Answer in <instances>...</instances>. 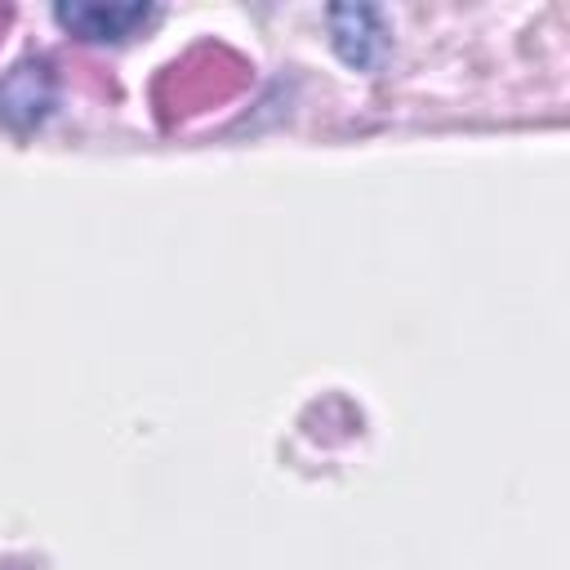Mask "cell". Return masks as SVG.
I'll use <instances>...</instances> for the list:
<instances>
[{"label": "cell", "mask_w": 570, "mask_h": 570, "mask_svg": "<svg viewBox=\"0 0 570 570\" xmlns=\"http://www.w3.org/2000/svg\"><path fill=\"white\" fill-rule=\"evenodd\" d=\"M49 107V67L45 62H22L4 76L0 85V116L9 120H36Z\"/></svg>", "instance_id": "6da1fadb"}, {"label": "cell", "mask_w": 570, "mask_h": 570, "mask_svg": "<svg viewBox=\"0 0 570 570\" xmlns=\"http://www.w3.org/2000/svg\"><path fill=\"white\" fill-rule=\"evenodd\" d=\"M147 9L138 4H116V9H102V4H62L58 9V22L89 36V40H116V36H129L134 22H142Z\"/></svg>", "instance_id": "7a4b0ae2"}, {"label": "cell", "mask_w": 570, "mask_h": 570, "mask_svg": "<svg viewBox=\"0 0 570 570\" xmlns=\"http://www.w3.org/2000/svg\"><path fill=\"white\" fill-rule=\"evenodd\" d=\"M338 45L347 49L352 62H370V49L379 45V27H374V9H334L330 13Z\"/></svg>", "instance_id": "3957f363"}]
</instances>
